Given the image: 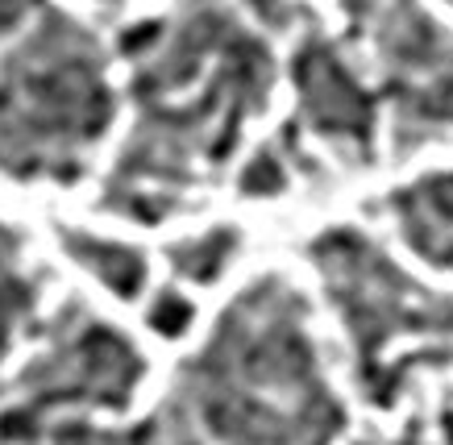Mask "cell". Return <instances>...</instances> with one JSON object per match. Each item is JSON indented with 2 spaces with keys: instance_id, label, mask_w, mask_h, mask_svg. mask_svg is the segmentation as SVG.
Segmentation results:
<instances>
[{
  "instance_id": "cell-6",
  "label": "cell",
  "mask_w": 453,
  "mask_h": 445,
  "mask_svg": "<svg viewBox=\"0 0 453 445\" xmlns=\"http://www.w3.org/2000/svg\"><path fill=\"white\" fill-rule=\"evenodd\" d=\"M291 75L300 88L303 121L342 154L366 163L374 142V96L357 84V75L342 63L333 42H325L320 34L303 38Z\"/></svg>"
},
{
  "instance_id": "cell-14",
  "label": "cell",
  "mask_w": 453,
  "mask_h": 445,
  "mask_svg": "<svg viewBox=\"0 0 453 445\" xmlns=\"http://www.w3.org/2000/svg\"><path fill=\"white\" fill-rule=\"evenodd\" d=\"M192 317H196L192 300L179 295V292H158L154 295V304H150V312H146V320H150V329L158 337H183L188 329H192Z\"/></svg>"
},
{
  "instance_id": "cell-8",
  "label": "cell",
  "mask_w": 453,
  "mask_h": 445,
  "mask_svg": "<svg viewBox=\"0 0 453 445\" xmlns=\"http://www.w3.org/2000/svg\"><path fill=\"white\" fill-rule=\"evenodd\" d=\"M403 242L420 258L453 271V175H425L391 196Z\"/></svg>"
},
{
  "instance_id": "cell-17",
  "label": "cell",
  "mask_w": 453,
  "mask_h": 445,
  "mask_svg": "<svg viewBox=\"0 0 453 445\" xmlns=\"http://www.w3.org/2000/svg\"><path fill=\"white\" fill-rule=\"evenodd\" d=\"M246 4L254 9V17H258V21H266V26H275V29H288L291 9L283 4V0H246Z\"/></svg>"
},
{
  "instance_id": "cell-1",
  "label": "cell",
  "mask_w": 453,
  "mask_h": 445,
  "mask_svg": "<svg viewBox=\"0 0 453 445\" xmlns=\"http://www.w3.org/2000/svg\"><path fill=\"white\" fill-rule=\"evenodd\" d=\"M171 400L217 445H333L345 412L283 275L254 279L183 362Z\"/></svg>"
},
{
  "instance_id": "cell-10",
  "label": "cell",
  "mask_w": 453,
  "mask_h": 445,
  "mask_svg": "<svg viewBox=\"0 0 453 445\" xmlns=\"http://www.w3.org/2000/svg\"><path fill=\"white\" fill-rule=\"evenodd\" d=\"M387 96L395 100V126L403 150H408V142L420 146L441 129H453V58L420 80L387 84Z\"/></svg>"
},
{
  "instance_id": "cell-12",
  "label": "cell",
  "mask_w": 453,
  "mask_h": 445,
  "mask_svg": "<svg viewBox=\"0 0 453 445\" xmlns=\"http://www.w3.org/2000/svg\"><path fill=\"white\" fill-rule=\"evenodd\" d=\"M242 250V237H237L234 225H217V229H204L196 237H183L175 246H166V258H171V271L188 283H217L225 275V266L234 263V254Z\"/></svg>"
},
{
  "instance_id": "cell-15",
  "label": "cell",
  "mask_w": 453,
  "mask_h": 445,
  "mask_svg": "<svg viewBox=\"0 0 453 445\" xmlns=\"http://www.w3.org/2000/svg\"><path fill=\"white\" fill-rule=\"evenodd\" d=\"M42 13V0H0V42L13 38L29 17Z\"/></svg>"
},
{
  "instance_id": "cell-16",
  "label": "cell",
  "mask_w": 453,
  "mask_h": 445,
  "mask_svg": "<svg viewBox=\"0 0 453 445\" xmlns=\"http://www.w3.org/2000/svg\"><path fill=\"white\" fill-rule=\"evenodd\" d=\"M163 433L171 437V445H200V437H196V429H192V417H188L175 400L166 403V412H163Z\"/></svg>"
},
{
  "instance_id": "cell-3",
  "label": "cell",
  "mask_w": 453,
  "mask_h": 445,
  "mask_svg": "<svg viewBox=\"0 0 453 445\" xmlns=\"http://www.w3.org/2000/svg\"><path fill=\"white\" fill-rule=\"evenodd\" d=\"M112 112L100 42L67 13L42 9L0 63V175L26 183L80 180Z\"/></svg>"
},
{
  "instance_id": "cell-2",
  "label": "cell",
  "mask_w": 453,
  "mask_h": 445,
  "mask_svg": "<svg viewBox=\"0 0 453 445\" xmlns=\"http://www.w3.org/2000/svg\"><path fill=\"white\" fill-rule=\"evenodd\" d=\"M271 75V50L242 26L196 88L138 104V126L96 204L129 221H166L179 196L229 158L246 117L266 104Z\"/></svg>"
},
{
  "instance_id": "cell-13",
  "label": "cell",
  "mask_w": 453,
  "mask_h": 445,
  "mask_svg": "<svg viewBox=\"0 0 453 445\" xmlns=\"http://www.w3.org/2000/svg\"><path fill=\"white\" fill-rule=\"evenodd\" d=\"M283 163H288V158H283V146H266V150H258L246 163V171H242V192L246 196L283 192V183H288V167H283Z\"/></svg>"
},
{
  "instance_id": "cell-7",
  "label": "cell",
  "mask_w": 453,
  "mask_h": 445,
  "mask_svg": "<svg viewBox=\"0 0 453 445\" xmlns=\"http://www.w3.org/2000/svg\"><path fill=\"white\" fill-rule=\"evenodd\" d=\"M163 417L129 429H100L88 420H71L63 412H38L13 403L0 417V445H158Z\"/></svg>"
},
{
  "instance_id": "cell-5",
  "label": "cell",
  "mask_w": 453,
  "mask_h": 445,
  "mask_svg": "<svg viewBox=\"0 0 453 445\" xmlns=\"http://www.w3.org/2000/svg\"><path fill=\"white\" fill-rule=\"evenodd\" d=\"M146 379V362L138 346L112 329L80 300L58 308L42 349L26 362L17 391L26 408L38 412H71V408H96V412H125L138 383Z\"/></svg>"
},
{
  "instance_id": "cell-11",
  "label": "cell",
  "mask_w": 453,
  "mask_h": 445,
  "mask_svg": "<svg viewBox=\"0 0 453 445\" xmlns=\"http://www.w3.org/2000/svg\"><path fill=\"white\" fill-rule=\"evenodd\" d=\"M42 300V275L26 258V237L0 225V362L29 329Z\"/></svg>"
},
{
  "instance_id": "cell-4",
  "label": "cell",
  "mask_w": 453,
  "mask_h": 445,
  "mask_svg": "<svg viewBox=\"0 0 453 445\" xmlns=\"http://www.w3.org/2000/svg\"><path fill=\"white\" fill-rule=\"evenodd\" d=\"M312 263L329 292L333 308L342 312L345 329L354 337L357 371L374 403H391L383 349L399 334H420L453 341V300L425 292L408 279L379 246H371L354 229H329L312 242Z\"/></svg>"
},
{
  "instance_id": "cell-9",
  "label": "cell",
  "mask_w": 453,
  "mask_h": 445,
  "mask_svg": "<svg viewBox=\"0 0 453 445\" xmlns=\"http://www.w3.org/2000/svg\"><path fill=\"white\" fill-rule=\"evenodd\" d=\"M58 246L71 263L88 271L100 288H109L112 295L121 300H138L146 279H150V266H146V254L129 242H117V237H100L88 234V229H71V225H58Z\"/></svg>"
}]
</instances>
